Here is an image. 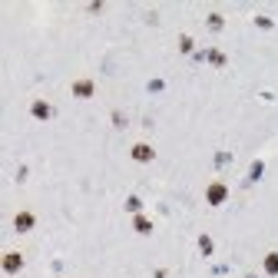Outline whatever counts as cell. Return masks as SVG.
<instances>
[{"instance_id": "7", "label": "cell", "mask_w": 278, "mask_h": 278, "mask_svg": "<svg viewBox=\"0 0 278 278\" xmlns=\"http://www.w3.org/2000/svg\"><path fill=\"white\" fill-rule=\"evenodd\" d=\"M152 228H156V225H152V219H149V215H136V219H133V232H139V235H149Z\"/></svg>"}, {"instance_id": "16", "label": "cell", "mask_w": 278, "mask_h": 278, "mask_svg": "<svg viewBox=\"0 0 278 278\" xmlns=\"http://www.w3.org/2000/svg\"><path fill=\"white\" fill-rule=\"evenodd\" d=\"M123 208H126V212H133V215H139V208H143V199H139V196H129L126 202H123Z\"/></svg>"}, {"instance_id": "18", "label": "cell", "mask_w": 278, "mask_h": 278, "mask_svg": "<svg viewBox=\"0 0 278 278\" xmlns=\"http://www.w3.org/2000/svg\"><path fill=\"white\" fill-rule=\"evenodd\" d=\"M163 86H166L163 80H149V93H163Z\"/></svg>"}, {"instance_id": "6", "label": "cell", "mask_w": 278, "mask_h": 278, "mask_svg": "<svg viewBox=\"0 0 278 278\" xmlns=\"http://www.w3.org/2000/svg\"><path fill=\"white\" fill-rule=\"evenodd\" d=\"M30 116H33L37 123H47V120L53 116V106H50L47 100H33V103H30Z\"/></svg>"}, {"instance_id": "4", "label": "cell", "mask_w": 278, "mask_h": 278, "mask_svg": "<svg viewBox=\"0 0 278 278\" xmlns=\"http://www.w3.org/2000/svg\"><path fill=\"white\" fill-rule=\"evenodd\" d=\"M129 159H133V163H152V159H156V149H152L149 143H133L129 146Z\"/></svg>"}, {"instance_id": "3", "label": "cell", "mask_w": 278, "mask_h": 278, "mask_svg": "<svg viewBox=\"0 0 278 278\" xmlns=\"http://www.w3.org/2000/svg\"><path fill=\"white\" fill-rule=\"evenodd\" d=\"M33 225H37V215H33L30 208H20V212H13V232L27 235V232H33Z\"/></svg>"}, {"instance_id": "19", "label": "cell", "mask_w": 278, "mask_h": 278, "mask_svg": "<svg viewBox=\"0 0 278 278\" xmlns=\"http://www.w3.org/2000/svg\"><path fill=\"white\" fill-rule=\"evenodd\" d=\"M86 10H89V13H100V10H103V0H93V4H86Z\"/></svg>"}, {"instance_id": "13", "label": "cell", "mask_w": 278, "mask_h": 278, "mask_svg": "<svg viewBox=\"0 0 278 278\" xmlns=\"http://www.w3.org/2000/svg\"><path fill=\"white\" fill-rule=\"evenodd\" d=\"M262 172H265V163H262V159H255V163L248 166V179H252V182H259Z\"/></svg>"}, {"instance_id": "20", "label": "cell", "mask_w": 278, "mask_h": 278, "mask_svg": "<svg viewBox=\"0 0 278 278\" xmlns=\"http://www.w3.org/2000/svg\"><path fill=\"white\" fill-rule=\"evenodd\" d=\"M152 278H169V268H156V275Z\"/></svg>"}, {"instance_id": "12", "label": "cell", "mask_w": 278, "mask_h": 278, "mask_svg": "<svg viewBox=\"0 0 278 278\" xmlns=\"http://www.w3.org/2000/svg\"><path fill=\"white\" fill-rule=\"evenodd\" d=\"M109 120H113V126H116V129H126V126H129L126 113H120V109H109Z\"/></svg>"}, {"instance_id": "1", "label": "cell", "mask_w": 278, "mask_h": 278, "mask_svg": "<svg viewBox=\"0 0 278 278\" xmlns=\"http://www.w3.org/2000/svg\"><path fill=\"white\" fill-rule=\"evenodd\" d=\"M70 96H76V100H89V96H96V80H93V76H76V80L70 83Z\"/></svg>"}, {"instance_id": "5", "label": "cell", "mask_w": 278, "mask_h": 278, "mask_svg": "<svg viewBox=\"0 0 278 278\" xmlns=\"http://www.w3.org/2000/svg\"><path fill=\"white\" fill-rule=\"evenodd\" d=\"M24 252H20V248H17V252H7L4 255V275H17L20 272V268H24Z\"/></svg>"}, {"instance_id": "2", "label": "cell", "mask_w": 278, "mask_h": 278, "mask_svg": "<svg viewBox=\"0 0 278 278\" xmlns=\"http://www.w3.org/2000/svg\"><path fill=\"white\" fill-rule=\"evenodd\" d=\"M205 202L212 205V208H219L222 202H228V186L222 182V179H215V182L205 186Z\"/></svg>"}, {"instance_id": "17", "label": "cell", "mask_w": 278, "mask_h": 278, "mask_svg": "<svg viewBox=\"0 0 278 278\" xmlns=\"http://www.w3.org/2000/svg\"><path fill=\"white\" fill-rule=\"evenodd\" d=\"M228 163H232V152H225V149L215 152V169H222V166H228Z\"/></svg>"}, {"instance_id": "9", "label": "cell", "mask_w": 278, "mask_h": 278, "mask_svg": "<svg viewBox=\"0 0 278 278\" xmlns=\"http://www.w3.org/2000/svg\"><path fill=\"white\" fill-rule=\"evenodd\" d=\"M208 63H212L215 70H225V66H228V57L219 50V47H212V50H208Z\"/></svg>"}, {"instance_id": "21", "label": "cell", "mask_w": 278, "mask_h": 278, "mask_svg": "<svg viewBox=\"0 0 278 278\" xmlns=\"http://www.w3.org/2000/svg\"><path fill=\"white\" fill-rule=\"evenodd\" d=\"M245 278H259V275H245Z\"/></svg>"}, {"instance_id": "11", "label": "cell", "mask_w": 278, "mask_h": 278, "mask_svg": "<svg viewBox=\"0 0 278 278\" xmlns=\"http://www.w3.org/2000/svg\"><path fill=\"white\" fill-rule=\"evenodd\" d=\"M205 24H208V30H212V33H219L222 30V27H225V17H222V13H208V17H205Z\"/></svg>"}, {"instance_id": "8", "label": "cell", "mask_w": 278, "mask_h": 278, "mask_svg": "<svg viewBox=\"0 0 278 278\" xmlns=\"http://www.w3.org/2000/svg\"><path fill=\"white\" fill-rule=\"evenodd\" d=\"M262 272H265V275H278V252H265V259H262Z\"/></svg>"}, {"instance_id": "14", "label": "cell", "mask_w": 278, "mask_h": 278, "mask_svg": "<svg viewBox=\"0 0 278 278\" xmlns=\"http://www.w3.org/2000/svg\"><path fill=\"white\" fill-rule=\"evenodd\" d=\"M199 252H202V255H205V259H208V255H212V252H215V242H212V239H208V235H199Z\"/></svg>"}, {"instance_id": "10", "label": "cell", "mask_w": 278, "mask_h": 278, "mask_svg": "<svg viewBox=\"0 0 278 278\" xmlns=\"http://www.w3.org/2000/svg\"><path fill=\"white\" fill-rule=\"evenodd\" d=\"M179 53H189V57L196 53V40H192L189 33H179Z\"/></svg>"}, {"instance_id": "15", "label": "cell", "mask_w": 278, "mask_h": 278, "mask_svg": "<svg viewBox=\"0 0 278 278\" xmlns=\"http://www.w3.org/2000/svg\"><path fill=\"white\" fill-rule=\"evenodd\" d=\"M255 27H259V30H272V27H275V20L272 17H265V13H255Z\"/></svg>"}]
</instances>
